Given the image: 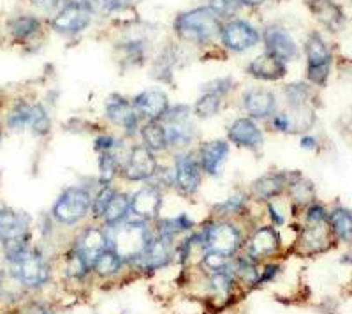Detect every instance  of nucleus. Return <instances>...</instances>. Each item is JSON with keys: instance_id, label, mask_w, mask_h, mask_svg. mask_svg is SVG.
Listing matches in <instances>:
<instances>
[{"instance_id": "obj_32", "label": "nucleus", "mask_w": 352, "mask_h": 314, "mask_svg": "<svg viewBox=\"0 0 352 314\" xmlns=\"http://www.w3.org/2000/svg\"><path fill=\"white\" fill-rule=\"evenodd\" d=\"M222 105H224V99L217 94L203 92L196 99L192 106L194 117L199 118V121H210V118H215L217 115L222 109Z\"/></svg>"}, {"instance_id": "obj_21", "label": "nucleus", "mask_w": 352, "mask_h": 314, "mask_svg": "<svg viewBox=\"0 0 352 314\" xmlns=\"http://www.w3.org/2000/svg\"><path fill=\"white\" fill-rule=\"evenodd\" d=\"M261 37H263L264 43V52L276 56V59H280L285 64L296 61L298 55H300L296 41L292 39V36L285 28L272 25V27L264 28V32Z\"/></svg>"}, {"instance_id": "obj_38", "label": "nucleus", "mask_w": 352, "mask_h": 314, "mask_svg": "<svg viewBox=\"0 0 352 314\" xmlns=\"http://www.w3.org/2000/svg\"><path fill=\"white\" fill-rule=\"evenodd\" d=\"M201 266L210 274H217V272H231L232 258L220 253H212V251H204L201 256Z\"/></svg>"}, {"instance_id": "obj_17", "label": "nucleus", "mask_w": 352, "mask_h": 314, "mask_svg": "<svg viewBox=\"0 0 352 314\" xmlns=\"http://www.w3.org/2000/svg\"><path fill=\"white\" fill-rule=\"evenodd\" d=\"M92 14L94 11L88 6L81 4L78 0H69L67 4L60 8V11L53 17L52 27L58 34H67V36L80 34L92 23Z\"/></svg>"}, {"instance_id": "obj_33", "label": "nucleus", "mask_w": 352, "mask_h": 314, "mask_svg": "<svg viewBox=\"0 0 352 314\" xmlns=\"http://www.w3.org/2000/svg\"><path fill=\"white\" fill-rule=\"evenodd\" d=\"M256 260H252L248 254L238 256L232 260L231 274L232 278L240 279L247 286H257V279H259V270H257Z\"/></svg>"}, {"instance_id": "obj_46", "label": "nucleus", "mask_w": 352, "mask_h": 314, "mask_svg": "<svg viewBox=\"0 0 352 314\" xmlns=\"http://www.w3.org/2000/svg\"><path fill=\"white\" fill-rule=\"evenodd\" d=\"M278 272H280V266L275 265V263L264 266V270H261V272H259L257 286H263V284H266V282H272L273 279L276 278V274H278Z\"/></svg>"}, {"instance_id": "obj_34", "label": "nucleus", "mask_w": 352, "mask_h": 314, "mask_svg": "<svg viewBox=\"0 0 352 314\" xmlns=\"http://www.w3.org/2000/svg\"><path fill=\"white\" fill-rule=\"evenodd\" d=\"M122 265H124V258L113 247H109L94 262L92 270L94 274L99 275V278H111V275L120 272Z\"/></svg>"}, {"instance_id": "obj_16", "label": "nucleus", "mask_w": 352, "mask_h": 314, "mask_svg": "<svg viewBox=\"0 0 352 314\" xmlns=\"http://www.w3.org/2000/svg\"><path fill=\"white\" fill-rule=\"evenodd\" d=\"M194 152H196L204 177L215 178L222 175V169H224L229 154H231V143L228 140H220V138L199 141L194 147Z\"/></svg>"}, {"instance_id": "obj_45", "label": "nucleus", "mask_w": 352, "mask_h": 314, "mask_svg": "<svg viewBox=\"0 0 352 314\" xmlns=\"http://www.w3.org/2000/svg\"><path fill=\"white\" fill-rule=\"evenodd\" d=\"M234 89V81L231 78H220V80H213L208 81L206 85H203V92H210V94H217L224 99L226 96L231 94V90Z\"/></svg>"}, {"instance_id": "obj_28", "label": "nucleus", "mask_w": 352, "mask_h": 314, "mask_svg": "<svg viewBox=\"0 0 352 314\" xmlns=\"http://www.w3.org/2000/svg\"><path fill=\"white\" fill-rule=\"evenodd\" d=\"M250 202H252V198L248 196V193L232 194V196L226 198L224 202L213 205V218L236 219L241 218V216H248V205H250Z\"/></svg>"}, {"instance_id": "obj_42", "label": "nucleus", "mask_w": 352, "mask_h": 314, "mask_svg": "<svg viewBox=\"0 0 352 314\" xmlns=\"http://www.w3.org/2000/svg\"><path fill=\"white\" fill-rule=\"evenodd\" d=\"M30 127H32L34 134H37V136H46V134H50V131H52V118H50L48 112L44 109L43 105L32 106Z\"/></svg>"}, {"instance_id": "obj_41", "label": "nucleus", "mask_w": 352, "mask_h": 314, "mask_svg": "<svg viewBox=\"0 0 352 314\" xmlns=\"http://www.w3.org/2000/svg\"><path fill=\"white\" fill-rule=\"evenodd\" d=\"M210 288H212L217 297L228 298L231 295L232 288H234V278H232L231 272L210 274Z\"/></svg>"}, {"instance_id": "obj_13", "label": "nucleus", "mask_w": 352, "mask_h": 314, "mask_svg": "<svg viewBox=\"0 0 352 314\" xmlns=\"http://www.w3.org/2000/svg\"><path fill=\"white\" fill-rule=\"evenodd\" d=\"M220 41L226 50L232 53H243L256 48L261 41V34L252 23L240 18H232L222 23Z\"/></svg>"}, {"instance_id": "obj_30", "label": "nucleus", "mask_w": 352, "mask_h": 314, "mask_svg": "<svg viewBox=\"0 0 352 314\" xmlns=\"http://www.w3.org/2000/svg\"><path fill=\"white\" fill-rule=\"evenodd\" d=\"M310 8H312L317 20L331 30H340L342 25H344V12L338 6L333 4L331 0H314Z\"/></svg>"}, {"instance_id": "obj_20", "label": "nucleus", "mask_w": 352, "mask_h": 314, "mask_svg": "<svg viewBox=\"0 0 352 314\" xmlns=\"http://www.w3.org/2000/svg\"><path fill=\"white\" fill-rule=\"evenodd\" d=\"M131 101L143 122L162 121V117H164L166 112L171 106L168 94L159 89L143 90V92L136 94V96L132 97Z\"/></svg>"}, {"instance_id": "obj_25", "label": "nucleus", "mask_w": 352, "mask_h": 314, "mask_svg": "<svg viewBox=\"0 0 352 314\" xmlns=\"http://www.w3.org/2000/svg\"><path fill=\"white\" fill-rule=\"evenodd\" d=\"M245 71H247L248 76L256 78L259 81H280L287 74V64L264 52L263 55H257L256 59H252Z\"/></svg>"}, {"instance_id": "obj_49", "label": "nucleus", "mask_w": 352, "mask_h": 314, "mask_svg": "<svg viewBox=\"0 0 352 314\" xmlns=\"http://www.w3.org/2000/svg\"><path fill=\"white\" fill-rule=\"evenodd\" d=\"M300 141H301V149H305V150H316L317 143H319V141H317V138L312 136V134H303Z\"/></svg>"}, {"instance_id": "obj_36", "label": "nucleus", "mask_w": 352, "mask_h": 314, "mask_svg": "<svg viewBox=\"0 0 352 314\" xmlns=\"http://www.w3.org/2000/svg\"><path fill=\"white\" fill-rule=\"evenodd\" d=\"M116 191H118V187H116V185H100V187H97V191L94 193L92 210H90V218H92L94 221L102 222L106 209H108L109 202L113 200V196H115Z\"/></svg>"}, {"instance_id": "obj_5", "label": "nucleus", "mask_w": 352, "mask_h": 314, "mask_svg": "<svg viewBox=\"0 0 352 314\" xmlns=\"http://www.w3.org/2000/svg\"><path fill=\"white\" fill-rule=\"evenodd\" d=\"M94 193L87 185H69L56 198L52 218L62 226H76L90 218Z\"/></svg>"}, {"instance_id": "obj_7", "label": "nucleus", "mask_w": 352, "mask_h": 314, "mask_svg": "<svg viewBox=\"0 0 352 314\" xmlns=\"http://www.w3.org/2000/svg\"><path fill=\"white\" fill-rule=\"evenodd\" d=\"M160 161L155 152L144 145L132 143L120 168V178L129 184H146L153 178Z\"/></svg>"}, {"instance_id": "obj_12", "label": "nucleus", "mask_w": 352, "mask_h": 314, "mask_svg": "<svg viewBox=\"0 0 352 314\" xmlns=\"http://www.w3.org/2000/svg\"><path fill=\"white\" fill-rule=\"evenodd\" d=\"M226 140L236 149L256 154L264 145V125L247 115H241L228 125Z\"/></svg>"}, {"instance_id": "obj_27", "label": "nucleus", "mask_w": 352, "mask_h": 314, "mask_svg": "<svg viewBox=\"0 0 352 314\" xmlns=\"http://www.w3.org/2000/svg\"><path fill=\"white\" fill-rule=\"evenodd\" d=\"M129 218H131V193L118 189L106 209L102 226L106 230H115L116 226H120Z\"/></svg>"}, {"instance_id": "obj_14", "label": "nucleus", "mask_w": 352, "mask_h": 314, "mask_svg": "<svg viewBox=\"0 0 352 314\" xmlns=\"http://www.w3.org/2000/svg\"><path fill=\"white\" fill-rule=\"evenodd\" d=\"M240 105L247 117L264 124L278 112V97L266 87H250L241 92Z\"/></svg>"}, {"instance_id": "obj_10", "label": "nucleus", "mask_w": 352, "mask_h": 314, "mask_svg": "<svg viewBox=\"0 0 352 314\" xmlns=\"http://www.w3.org/2000/svg\"><path fill=\"white\" fill-rule=\"evenodd\" d=\"M11 274L27 288H41L52 278V269L43 256L27 249L11 260Z\"/></svg>"}, {"instance_id": "obj_18", "label": "nucleus", "mask_w": 352, "mask_h": 314, "mask_svg": "<svg viewBox=\"0 0 352 314\" xmlns=\"http://www.w3.org/2000/svg\"><path fill=\"white\" fill-rule=\"evenodd\" d=\"M289 184V171H268L261 175L248 185V196L254 202L270 203L285 194Z\"/></svg>"}, {"instance_id": "obj_47", "label": "nucleus", "mask_w": 352, "mask_h": 314, "mask_svg": "<svg viewBox=\"0 0 352 314\" xmlns=\"http://www.w3.org/2000/svg\"><path fill=\"white\" fill-rule=\"evenodd\" d=\"M134 0H100V11H122V9L129 8Z\"/></svg>"}, {"instance_id": "obj_37", "label": "nucleus", "mask_w": 352, "mask_h": 314, "mask_svg": "<svg viewBox=\"0 0 352 314\" xmlns=\"http://www.w3.org/2000/svg\"><path fill=\"white\" fill-rule=\"evenodd\" d=\"M41 23L36 17H18L9 23V30L16 39L25 41L39 32Z\"/></svg>"}, {"instance_id": "obj_19", "label": "nucleus", "mask_w": 352, "mask_h": 314, "mask_svg": "<svg viewBox=\"0 0 352 314\" xmlns=\"http://www.w3.org/2000/svg\"><path fill=\"white\" fill-rule=\"evenodd\" d=\"M74 249L85 258V262L92 269L94 262L99 258L100 254L106 249L111 247V238H109V231L106 228H99V226H87L78 233L76 242H74Z\"/></svg>"}, {"instance_id": "obj_35", "label": "nucleus", "mask_w": 352, "mask_h": 314, "mask_svg": "<svg viewBox=\"0 0 352 314\" xmlns=\"http://www.w3.org/2000/svg\"><path fill=\"white\" fill-rule=\"evenodd\" d=\"M282 96H284L285 108H303V106H310V99H312V90L307 83H289L282 89Z\"/></svg>"}, {"instance_id": "obj_29", "label": "nucleus", "mask_w": 352, "mask_h": 314, "mask_svg": "<svg viewBox=\"0 0 352 314\" xmlns=\"http://www.w3.org/2000/svg\"><path fill=\"white\" fill-rule=\"evenodd\" d=\"M97 156H99V159H97V168H99L97 184H99V187L100 185H115L116 178H120V168L122 163H124V157L113 152L97 154Z\"/></svg>"}, {"instance_id": "obj_4", "label": "nucleus", "mask_w": 352, "mask_h": 314, "mask_svg": "<svg viewBox=\"0 0 352 314\" xmlns=\"http://www.w3.org/2000/svg\"><path fill=\"white\" fill-rule=\"evenodd\" d=\"M197 233L204 251L226 254L232 258L243 247V235L234 219H220L212 216Z\"/></svg>"}, {"instance_id": "obj_9", "label": "nucleus", "mask_w": 352, "mask_h": 314, "mask_svg": "<svg viewBox=\"0 0 352 314\" xmlns=\"http://www.w3.org/2000/svg\"><path fill=\"white\" fill-rule=\"evenodd\" d=\"M305 55H307V78L310 83L322 87L328 81L331 73L333 56L326 41L320 34L312 32L305 43Z\"/></svg>"}, {"instance_id": "obj_52", "label": "nucleus", "mask_w": 352, "mask_h": 314, "mask_svg": "<svg viewBox=\"0 0 352 314\" xmlns=\"http://www.w3.org/2000/svg\"><path fill=\"white\" fill-rule=\"evenodd\" d=\"M0 290H2V279H0Z\"/></svg>"}, {"instance_id": "obj_48", "label": "nucleus", "mask_w": 352, "mask_h": 314, "mask_svg": "<svg viewBox=\"0 0 352 314\" xmlns=\"http://www.w3.org/2000/svg\"><path fill=\"white\" fill-rule=\"evenodd\" d=\"M30 2H32V6H36L37 9H41V11L53 12L55 9H58L62 0H30Z\"/></svg>"}, {"instance_id": "obj_40", "label": "nucleus", "mask_w": 352, "mask_h": 314, "mask_svg": "<svg viewBox=\"0 0 352 314\" xmlns=\"http://www.w3.org/2000/svg\"><path fill=\"white\" fill-rule=\"evenodd\" d=\"M90 270L92 269L85 262L83 256L72 247L67 254V260H65V274H67V278L83 279Z\"/></svg>"}, {"instance_id": "obj_15", "label": "nucleus", "mask_w": 352, "mask_h": 314, "mask_svg": "<svg viewBox=\"0 0 352 314\" xmlns=\"http://www.w3.org/2000/svg\"><path fill=\"white\" fill-rule=\"evenodd\" d=\"M314 124H316V115H314L312 106H303V108L278 109L263 125L273 133L298 134L308 131Z\"/></svg>"}, {"instance_id": "obj_8", "label": "nucleus", "mask_w": 352, "mask_h": 314, "mask_svg": "<svg viewBox=\"0 0 352 314\" xmlns=\"http://www.w3.org/2000/svg\"><path fill=\"white\" fill-rule=\"evenodd\" d=\"M104 118L120 131L125 140H136L143 121L132 106L131 99L120 94H109L104 101Z\"/></svg>"}, {"instance_id": "obj_23", "label": "nucleus", "mask_w": 352, "mask_h": 314, "mask_svg": "<svg viewBox=\"0 0 352 314\" xmlns=\"http://www.w3.org/2000/svg\"><path fill=\"white\" fill-rule=\"evenodd\" d=\"M28 216L12 209L0 210V240L6 246L28 240Z\"/></svg>"}, {"instance_id": "obj_3", "label": "nucleus", "mask_w": 352, "mask_h": 314, "mask_svg": "<svg viewBox=\"0 0 352 314\" xmlns=\"http://www.w3.org/2000/svg\"><path fill=\"white\" fill-rule=\"evenodd\" d=\"M160 122L164 124L166 133H168L169 152L171 154L192 150L196 143H199L190 105H185V103L171 105Z\"/></svg>"}, {"instance_id": "obj_43", "label": "nucleus", "mask_w": 352, "mask_h": 314, "mask_svg": "<svg viewBox=\"0 0 352 314\" xmlns=\"http://www.w3.org/2000/svg\"><path fill=\"white\" fill-rule=\"evenodd\" d=\"M208 8L220 20H232V17L241 9V4L238 0H210Z\"/></svg>"}, {"instance_id": "obj_50", "label": "nucleus", "mask_w": 352, "mask_h": 314, "mask_svg": "<svg viewBox=\"0 0 352 314\" xmlns=\"http://www.w3.org/2000/svg\"><path fill=\"white\" fill-rule=\"evenodd\" d=\"M241 6H247V8H259L263 6L266 0H238Z\"/></svg>"}, {"instance_id": "obj_44", "label": "nucleus", "mask_w": 352, "mask_h": 314, "mask_svg": "<svg viewBox=\"0 0 352 314\" xmlns=\"http://www.w3.org/2000/svg\"><path fill=\"white\" fill-rule=\"evenodd\" d=\"M328 210L320 203L312 202L305 207V224L307 226H320L328 224Z\"/></svg>"}, {"instance_id": "obj_6", "label": "nucleus", "mask_w": 352, "mask_h": 314, "mask_svg": "<svg viewBox=\"0 0 352 314\" xmlns=\"http://www.w3.org/2000/svg\"><path fill=\"white\" fill-rule=\"evenodd\" d=\"M171 166L175 171V191L185 198H192L199 193L203 185L204 174L197 161L196 152L185 150V152L171 154Z\"/></svg>"}, {"instance_id": "obj_51", "label": "nucleus", "mask_w": 352, "mask_h": 314, "mask_svg": "<svg viewBox=\"0 0 352 314\" xmlns=\"http://www.w3.org/2000/svg\"><path fill=\"white\" fill-rule=\"evenodd\" d=\"M28 314H55V313H53V311H50V309H36V311H32V313H28Z\"/></svg>"}, {"instance_id": "obj_24", "label": "nucleus", "mask_w": 352, "mask_h": 314, "mask_svg": "<svg viewBox=\"0 0 352 314\" xmlns=\"http://www.w3.org/2000/svg\"><path fill=\"white\" fill-rule=\"evenodd\" d=\"M171 258H173V242L153 235L148 247H146L144 253L141 254L136 262H134V265L140 266L141 270H146V272H148V270H160V269H164V266L171 262Z\"/></svg>"}, {"instance_id": "obj_53", "label": "nucleus", "mask_w": 352, "mask_h": 314, "mask_svg": "<svg viewBox=\"0 0 352 314\" xmlns=\"http://www.w3.org/2000/svg\"><path fill=\"white\" fill-rule=\"evenodd\" d=\"M0 141H2V133H0Z\"/></svg>"}, {"instance_id": "obj_1", "label": "nucleus", "mask_w": 352, "mask_h": 314, "mask_svg": "<svg viewBox=\"0 0 352 314\" xmlns=\"http://www.w3.org/2000/svg\"><path fill=\"white\" fill-rule=\"evenodd\" d=\"M173 30L188 45H208L217 36H220L222 20L208 6H203L180 12L173 21Z\"/></svg>"}, {"instance_id": "obj_31", "label": "nucleus", "mask_w": 352, "mask_h": 314, "mask_svg": "<svg viewBox=\"0 0 352 314\" xmlns=\"http://www.w3.org/2000/svg\"><path fill=\"white\" fill-rule=\"evenodd\" d=\"M328 224L342 242L352 244V213L347 209L336 207L328 213Z\"/></svg>"}, {"instance_id": "obj_2", "label": "nucleus", "mask_w": 352, "mask_h": 314, "mask_svg": "<svg viewBox=\"0 0 352 314\" xmlns=\"http://www.w3.org/2000/svg\"><path fill=\"white\" fill-rule=\"evenodd\" d=\"M111 238V247L120 254L124 262L134 263L153 238V228H150V222L138 221L134 218H129L127 221L116 226L115 230H108Z\"/></svg>"}, {"instance_id": "obj_22", "label": "nucleus", "mask_w": 352, "mask_h": 314, "mask_svg": "<svg viewBox=\"0 0 352 314\" xmlns=\"http://www.w3.org/2000/svg\"><path fill=\"white\" fill-rule=\"evenodd\" d=\"M280 233H278L275 226H257L247 242V254L252 260H256V262L270 258V256H273L276 251L280 249Z\"/></svg>"}, {"instance_id": "obj_11", "label": "nucleus", "mask_w": 352, "mask_h": 314, "mask_svg": "<svg viewBox=\"0 0 352 314\" xmlns=\"http://www.w3.org/2000/svg\"><path fill=\"white\" fill-rule=\"evenodd\" d=\"M166 191L157 187L152 182H146L131 193V218L143 222H155L160 218V210L164 205Z\"/></svg>"}, {"instance_id": "obj_39", "label": "nucleus", "mask_w": 352, "mask_h": 314, "mask_svg": "<svg viewBox=\"0 0 352 314\" xmlns=\"http://www.w3.org/2000/svg\"><path fill=\"white\" fill-rule=\"evenodd\" d=\"M32 106L27 103H20L11 109L8 115V127L12 131H21L30 125V118H32Z\"/></svg>"}, {"instance_id": "obj_26", "label": "nucleus", "mask_w": 352, "mask_h": 314, "mask_svg": "<svg viewBox=\"0 0 352 314\" xmlns=\"http://www.w3.org/2000/svg\"><path fill=\"white\" fill-rule=\"evenodd\" d=\"M141 145L150 149L155 154H166L169 152V141L168 133H166L164 124L160 121L157 122H143L140 127V134H138Z\"/></svg>"}]
</instances>
